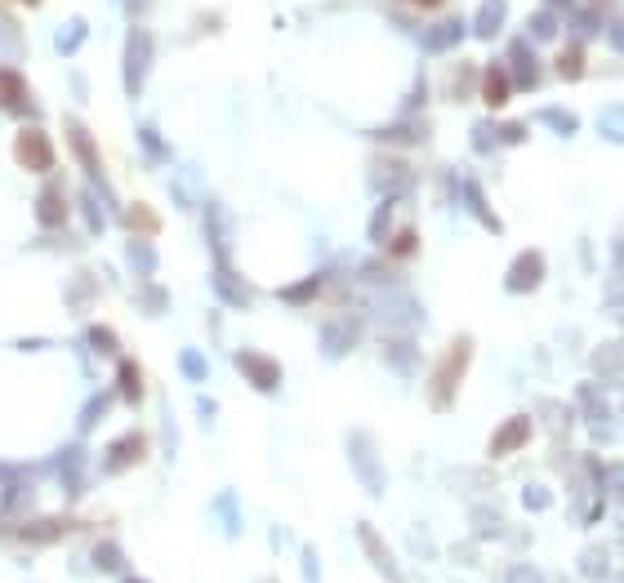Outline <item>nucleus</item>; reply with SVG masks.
<instances>
[{"instance_id":"nucleus-12","label":"nucleus","mask_w":624,"mask_h":583,"mask_svg":"<svg viewBox=\"0 0 624 583\" xmlns=\"http://www.w3.org/2000/svg\"><path fill=\"white\" fill-rule=\"evenodd\" d=\"M125 219H129V228H134V232H138V228H143V232H156V214H152L147 205H129V214H125Z\"/></svg>"},{"instance_id":"nucleus-17","label":"nucleus","mask_w":624,"mask_h":583,"mask_svg":"<svg viewBox=\"0 0 624 583\" xmlns=\"http://www.w3.org/2000/svg\"><path fill=\"white\" fill-rule=\"evenodd\" d=\"M183 370H188V379H201V374H206V365H201V356H197V352H188V356H183Z\"/></svg>"},{"instance_id":"nucleus-15","label":"nucleus","mask_w":624,"mask_h":583,"mask_svg":"<svg viewBox=\"0 0 624 583\" xmlns=\"http://www.w3.org/2000/svg\"><path fill=\"white\" fill-rule=\"evenodd\" d=\"M103 410H108V396H94V401H90V410H85V419H81V432H85V428H94V419H99Z\"/></svg>"},{"instance_id":"nucleus-2","label":"nucleus","mask_w":624,"mask_h":583,"mask_svg":"<svg viewBox=\"0 0 624 583\" xmlns=\"http://www.w3.org/2000/svg\"><path fill=\"white\" fill-rule=\"evenodd\" d=\"M13 156H18L22 170H49V165H54V147H49L45 129H36V125L18 129V138H13Z\"/></svg>"},{"instance_id":"nucleus-19","label":"nucleus","mask_w":624,"mask_h":583,"mask_svg":"<svg viewBox=\"0 0 624 583\" xmlns=\"http://www.w3.org/2000/svg\"><path fill=\"white\" fill-rule=\"evenodd\" d=\"M415 4H428V9H433V4H442V0H415Z\"/></svg>"},{"instance_id":"nucleus-10","label":"nucleus","mask_w":624,"mask_h":583,"mask_svg":"<svg viewBox=\"0 0 624 583\" xmlns=\"http://www.w3.org/2000/svg\"><path fill=\"white\" fill-rule=\"evenodd\" d=\"M94 566H99V570H108V575H121V570H125V553L117 548V544H99V548H94Z\"/></svg>"},{"instance_id":"nucleus-8","label":"nucleus","mask_w":624,"mask_h":583,"mask_svg":"<svg viewBox=\"0 0 624 583\" xmlns=\"http://www.w3.org/2000/svg\"><path fill=\"white\" fill-rule=\"evenodd\" d=\"M526 432H531V423H526V419L517 414L513 423H504L496 437H491V455H508V450H517V446L526 441Z\"/></svg>"},{"instance_id":"nucleus-14","label":"nucleus","mask_w":624,"mask_h":583,"mask_svg":"<svg viewBox=\"0 0 624 583\" xmlns=\"http://www.w3.org/2000/svg\"><path fill=\"white\" fill-rule=\"evenodd\" d=\"M90 344L99 352H117V335H112L108 326H94V330H90Z\"/></svg>"},{"instance_id":"nucleus-20","label":"nucleus","mask_w":624,"mask_h":583,"mask_svg":"<svg viewBox=\"0 0 624 583\" xmlns=\"http://www.w3.org/2000/svg\"><path fill=\"white\" fill-rule=\"evenodd\" d=\"M27 4H36V0H27Z\"/></svg>"},{"instance_id":"nucleus-11","label":"nucleus","mask_w":624,"mask_h":583,"mask_svg":"<svg viewBox=\"0 0 624 583\" xmlns=\"http://www.w3.org/2000/svg\"><path fill=\"white\" fill-rule=\"evenodd\" d=\"M504 99H508V81H504L499 67H491V72H487V103H491V108H504Z\"/></svg>"},{"instance_id":"nucleus-13","label":"nucleus","mask_w":624,"mask_h":583,"mask_svg":"<svg viewBox=\"0 0 624 583\" xmlns=\"http://www.w3.org/2000/svg\"><path fill=\"white\" fill-rule=\"evenodd\" d=\"M63 535V521H45V526H22V539H36V544H45V539H58Z\"/></svg>"},{"instance_id":"nucleus-3","label":"nucleus","mask_w":624,"mask_h":583,"mask_svg":"<svg viewBox=\"0 0 624 583\" xmlns=\"http://www.w3.org/2000/svg\"><path fill=\"white\" fill-rule=\"evenodd\" d=\"M147 455V437L143 432H125L112 441V450L103 455V472H125V467H134L138 459Z\"/></svg>"},{"instance_id":"nucleus-16","label":"nucleus","mask_w":624,"mask_h":583,"mask_svg":"<svg viewBox=\"0 0 624 583\" xmlns=\"http://www.w3.org/2000/svg\"><path fill=\"white\" fill-rule=\"evenodd\" d=\"M584 67V58H580V49H567V58H562V76H576Z\"/></svg>"},{"instance_id":"nucleus-1","label":"nucleus","mask_w":624,"mask_h":583,"mask_svg":"<svg viewBox=\"0 0 624 583\" xmlns=\"http://www.w3.org/2000/svg\"><path fill=\"white\" fill-rule=\"evenodd\" d=\"M469 356H473V344L460 339V344H451L446 356L437 361V374H433V405H437V410H446V405L455 401V387H460L464 370H469Z\"/></svg>"},{"instance_id":"nucleus-5","label":"nucleus","mask_w":624,"mask_h":583,"mask_svg":"<svg viewBox=\"0 0 624 583\" xmlns=\"http://www.w3.org/2000/svg\"><path fill=\"white\" fill-rule=\"evenodd\" d=\"M36 219H40V228H63L67 223V196L58 192V187H49V192H40V201H36Z\"/></svg>"},{"instance_id":"nucleus-4","label":"nucleus","mask_w":624,"mask_h":583,"mask_svg":"<svg viewBox=\"0 0 624 583\" xmlns=\"http://www.w3.org/2000/svg\"><path fill=\"white\" fill-rule=\"evenodd\" d=\"M237 365L246 370V379L254 383V387H263V392H268V387H277V374H281V370H277V361H268V356H259V352H242V356H237Z\"/></svg>"},{"instance_id":"nucleus-7","label":"nucleus","mask_w":624,"mask_h":583,"mask_svg":"<svg viewBox=\"0 0 624 583\" xmlns=\"http://www.w3.org/2000/svg\"><path fill=\"white\" fill-rule=\"evenodd\" d=\"M67 138H72V147H76V156H81V165H85L90 174H99V147H94V138L85 134V125H76V120H67Z\"/></svg>"},{"instance_id":"nucleus-6","label":"nucleus","mask_w":624,"mask_h":583,"mask_svg":"<svg viewBox=\"0 0 624 583\" xmlns=\"http://www.w3.org/2000/svg\"><path fill=\"white\" fill-rule=\"evenodd\" d=\"M22 103H27V81H22L18 72L0 67V108H4V112H18Z\"/></svg>"},{"instance_id":"nucleus-18","label":"nucleus","mask_w":624,"mask_h":583,"mask_svg":"<svg viewBox=\"0 0 624 583\" xmlns=\"http://www.w3.org/2000/svg\"><path fill=\"white\" fill-rule=\"evenodd\" d=\"M121 583H147V579H138V575H125V579Z\"/></svg>"},{"instance_id":"nucleus-9","label":"nucleus","mask_w":624,"mask_h":583,"mask_svg":"<svg viewBox=\"0 0 624 583\" xmlns=\"http://www.w3.org/2000/svg\"><path fill=\"white\" fill-rule=\"evenodd\" d=\"M121 396L129 405L143 401V374H138V361H121Z\"/></svg>"}]
</instances>
